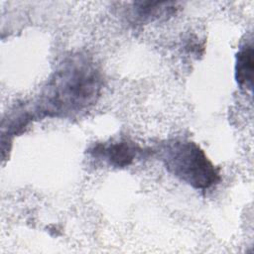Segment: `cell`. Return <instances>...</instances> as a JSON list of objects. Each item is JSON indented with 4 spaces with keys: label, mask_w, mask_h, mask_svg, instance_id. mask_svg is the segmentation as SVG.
Wrapping results in <instances>:
<instances>
[{
    "label": "cell",
    "mask_w": 254,
    "mask_h": 254,
    "mask_svg": "<svg viewBox=\"0 0 254 254\" xmlns=\"http://www.w3.org/2000/svg\"><path fill=\"white\" fill-rule=\"evenodd\" d=\"M103 75L87 56L72 55L63 61L47 83L34 117L72 118L86 112L98 100Z\"/></svg>",
    "instance_id": "1"
},
{
    "label": "cell",
    "mask_w": 254,
    "mask_h": 254,
    "mask_svg": "<svg viewBox=\"0 0 254 254\" xmlns=\"http://www.w3.org/2000/svg\"><path fill=\"white\" fill-rule=\"evenodd\" d=\"M159 154L170 174L196 190H207L220 181L218 169L192 141L169 140L162 144Z\"/></svg>",
    "instance_id": "2"
},
{
    "label": "cell",
    "mask_w": 254,
    "mask_h": 254,
    "mask_svg": "<svg viewBox=\"0 0 254 254\" xmlns=\"http://www.w3.org/2000/svg\"><path fill=\"white\" fill-rule=\"evenodd\" d=\"M89 154L100 159L109 166L126 168L143 153V149L134 142L126 139L98 143L89 149Z\"/></svg>",
    "instance_id": "3"
},
{
    "label": "cell",
    "mask_w": 254,
    "mask_h": 254,
    "mask_svg": "<svg viewBox=\"0 0 254 254\" xmlns=\"http://www.w3.org/2000/svg\"><path fill=\"white\" fill-rule=\"evenodd\" d=\"M177 10L174 2H135L130 16L135 23H147L161 18H168Z\"/></svg>",
    "instance_id": "4"
},
{
    "label": "cell",
    "mask_w": 254,
    "mask_h": 254,
    "mask_svg": "<svg viewBox=\"0 0 254 254\" xmlns=\"http://www.w3.org/2000/svg\"><path fill=\"white\" fill-rule=\"evenodd\" d=\"M253 66V47L251 43H245L236 55L235 64V79L241 88L251 90Z\"/></svg>",
    "instance_id": "5"
}]
</instances>
